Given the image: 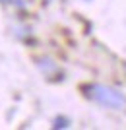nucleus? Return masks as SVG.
Instances as JSON below:
<instances>
[{
  "label": "nucleus",
  "instance_id": "f257e3e1",
  "mask_svg": "<svg viewBox=\"0 0 126 130\" xmlns=\"http://www.w3.org/2000/svg\"><path fill=\"white\" fill-rule=\"evenodd\" d=\"M83 95L95 103L103 105L107 109H126V95H122L120 91H116L109 86H101V84H87L82 87Z\"/></svg>",
  "mask_w": 126,
  "mask_h": 130
},
{
  "label": "nucleus",
  "instance_id": "f03ea898",
  "mask_svg": "<svg viewBox=\"0 0 126 130\" xmlns=\"http://www.w3.org/2000/svg\"><path fill=\"white\" fill-rule=\"evenodd\" d=\"M0 2H8V0H0Z\"/></svg>",
  "mask_w": 126,
  "mask_h": 130
}]
</instances>
